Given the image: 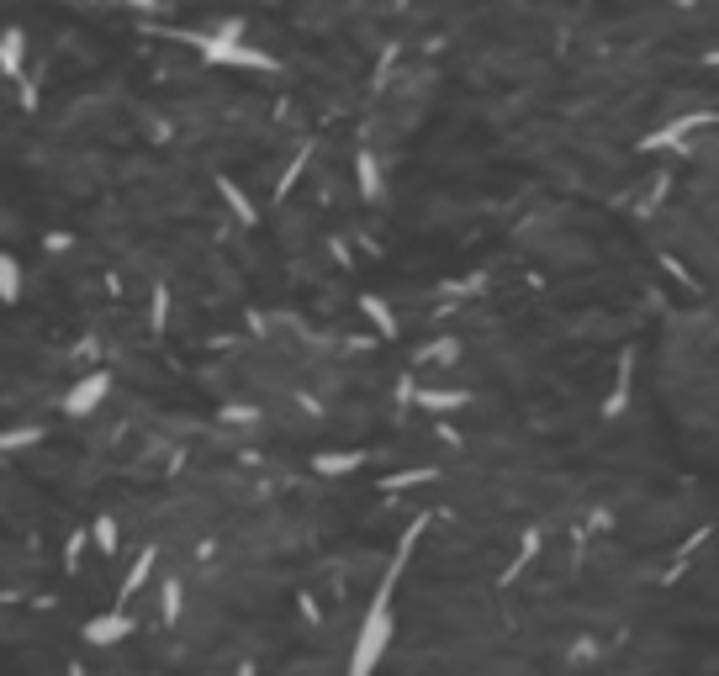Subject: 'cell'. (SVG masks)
<instances>
[{"label": "cell", "instance_id": "cell-1", "mask_svg": "<svg viewBox=\"0 0 719 676\" xmlns=\"http://www.w3.org/2000/svg\"><path fill=\"white\" fill-rule=\"evenodd\" d=\"M423 529H429V518L408 523V534H402L397 555L386 560L381 587H376V597H371V608H365V624H360V634H355V650H349V676H376V666L386 661V650H392V634H397V608H392V597H397V581H402V571H408L413 544L423 539Z\"/></svg>", "mask_w": 719, "mask_h": 676}, {"label": "cell", "instance_id": "cell-2", "mask_svg": "<svg viewBox=\"0 0 719 676\" xmlns=\"http://www.w3.org/2000/svg\"><path fill=\"white\" fill-rule=\"evenodd\" d=\"M186 43H191L207 64H223V69H275V53L249 48L244 37H223V32H186Z\"/></svg>", "mask_w": 719, "mask_h": 676}, {"label": "cell", "instance_id": "cell-3", "mask_svg": "<svg viewBox=\"0 0 719 676\" xmlns=\"http://www.w3.org/2000/svg\"><path fill=\"white\" fill-rule=\"evenodd\" d=\"M106 397H112V375H106V370H90V375H80V381L59 397V412H64V418H90V412H96Z\"/></svg>", "mask_w": 719, "mask_h": 676}, {"label": "cell", "instance_id": "cell-4", "mask_svg": "<svg viewBox=\"0 0 719 676\" xmlns=\"http://www.w3.org/2000/svg\"><path fill=\"white\" fill-rule=\"evenodd\" d=\"M709 122H714V111H682V117H672L667 127L645 133V138H640V148H645V154H667V148H677V143H688V138H693V127H709Z\"/></svg>", "mask_w": 719, "mask_h": 676}, {"label": "cell", "instance_id": "cell-5", "mask_svg": "<svg viewBox=\"0 0 719 676\" xmlns=\"http://www.w3.org/2000/svg\"><path fill=\"white\" fill-rule=\"evenodd\" d=\"M80 634H85V645H122L127 634H138V624L127 608H112V613H96Z\"/></svg>", "mask_w": 719, "mask_h": 676}, {"label": "cell", "instance_id": "cell-6", "mask_svg": "<svg viewBox=\"0 0 719 676\" xmlns=\"http://www.w3.org/2000/svg\"><path fill=\"white\" fill-rule=\"evenodd\" d=\"M154 566H159V544H143L138 550V560L127 566V576H122V587H117V608H127L133 597L149 587V576H154Z\"/></svg>", "mask_w": 719, "mask_h": 676}, {"label": "cell", "instance_id": "cell-7", "mask_svg": "<svg viewBox=\"0 0 719 676\" xmlns=\"http://www.w3.org/2000/svg\"><path fill=\"white\" fill-rule=\"evenodd\" d=\"M0 74H6V80H22L27 74V32L22 27L0 32Z\"/></svg>", "mask_w": 719, "mask_h": 676}, {"label": "cell", "instance_id": "cell-8", "mask_svg": "<svg viewBox=\"0 0 719 676\" xmlns=\"http://www.w3.org/2000/svg\"><path fill=\"white\" fill-rule=\"evenodd\" d=\"M365 465V449H318L312 455V471L318 476H349V471H360Z\"/></svg>", "mask_w": 719, "mask_h": 676}, {"label": "cell", "instance_id": "cell-9", "mask_svg": "<svg viewBox=\"0 0 719 676\" xmlns=\"http://www.w3.org/2000/svg\"><path fill=\"white\" fill-rule=\"evenodd\" d=\"M355 185H360V201H381V159L371 154V148H360L355 154Z\"/></svg>", "mask_w": 719, "mask_h": 676}, {"label": "cell", "instance_id": "cell-10", "mask_svg": "<svg viewBox=\"0 0 719 676\" xmlns=\"http://www.w3.org/2000/svg\"><path fill=\"white\" fill-rule=\"evenodd\" d=\"M217 196H223V201H228V212H233L238 222H244V228H254V222H260V212H254V201L244 196V185H238V180H228V175H217Z\"/></svg>", "mask_w": 719, "mask_h": 676}, {"label": "cell", "instance_id": "cell-11", "mask_svg": "<svg viewBox=\"0 0 719 676\" xmlns=\"http://www.w3.org/2000/svg\"><path fill=\"white\" fill-rule=\"evenodd\" d=\"M413 402L429 407V412H455L471 402V391H445V386H413Z\"/></svg>", "mask_w": 719, "mask_h": 676}, {"label": "cell", "instance_id": "cell-12", "mask_svg": "<svg viewBox=\"0 0 719 676\" xmlns=\"http://www.w3.org/2000/svg\"><path fill=\"white\" fill-rule=\"evenodd\" d=\"M22 286H27V275H22V259L0 249V302H6V307H16V302H22Z\"/></svg>", "mask_w": 719, "mask_h": 676}, {"label": "cell", "instance_id": "cell-13", "mask_svg": "<svg viewBox=\"0 0 719 676\" xmlns=\"http://www.w3.org/2000/svg\"><path fill=\"white\" fill-rule=\"evenodd\" d=\"M180 613H186V587H180L175 576L159 581V618L164 624H180Z\"/></svg>", "mask_w": 719, "mask_h": 676}, {"label": "cell", "instance_id": "cell-14", "mask_svg": "<svg viewBox=\"0 0 719 676\" xmlns=\"http://www.w3.org/2000/svg\"><path fill=\"white\" fill-rule=\"evenodd\" d=\"M85 539L96 544L101 555H117V544H122V529H117V518L112 513H96V523L85 529Z\"/></svg>", "mask_w": 719, "mask_h": 676}, {"label": "cell", "instance_id": "cell-15", "mask_svg": "<svg viewBox=\"0 0 719 676\" xmlns=\"http://www.w3.org/2000/svg\"><path fill=\"white\" fill-rule=\"evenodd\" d=\"M360 312L376 323V333H381V338H397V312L386 307L381 296H360Z\"/></svg>", "mask_w": 719, "mask_h": 676}, {"label": "cell", "instance_id": "cell-16", "mask_svg": "<svg viewBox=\"0 0 719 676\" xmlns=\"http://www.w3.org/2000/svg\"><path fill=\"white\" fill-rule=\"evenodd\" d=\"M624 407H630V360H624V365H619V381H614V397H603V418H608V423H614V418H619V412H624Z\"/></svg>", "mask_w": 719, "mask_h": 676}, {"label": "cell", "instance_id": "cell-17", "mask_svg": "<svg viewBox=\"0 0 719 676\" xmlns=\"http://www.w3.org/2000/svg\"><path fill=\"white\" fill-rule=\"evenodd\" d=\"M48 439V428L43 423H27V428H6L0 434V449H32V444H43Z\"/></svg>", "mask_w": 719, "mask_h": 676}, {"label": "cell", "instance_id": "cell-18", "mask_svg": "<svg viewBox=\"0 0 719 676\" xmlns=\"http://www.w3.org/2000/svg\"><path fill=\"white\" fill-rule=\"evenodd\" d=\"M418 360H423V365H455V360H460V338H439V344H423Z\"/></svg>", "mask_w": 719, "mask_h": 676}, {"label": "cell", "instance_id": "cell-19", "mask_svg": "<svg viewBox=\"0 0 719 676\" xmlns=\"http://www.w3.org/2000/svg\"><path fill=\"white\" fill-rule=\"evenodd\" d=\"M423 481H439V465H423V471H397V476H386V492H402V486H423Z\"/></svg>", "mask_w": 719, "mask_h": 676}, {"label": "cell", "instance_id": "cell-20", "mask_svg": "<svg viewBox=\"0 0 719 676\" xmlns=\"http://www.w3.org/2000/svg\"><path fill=\"white\" fill-rule=\"evenodd\" d=\"M164 323H170V291L154 286V296H149V328L164 333Z\"/></svg>", "mask_w": 719, "mask_h": 676}, {"label": "cell", "instance_id": "cell-21", "mask_svg": "<svg viewBox=\"0 0 719 676\" xmlns=\"http://www.w3.org/2000/svg\"><path fill=\"white\" fill-rule=\"evenodd\" d=\"M307 159H312V148H302V154H297V159H291V164H286V175H281V185H275V201H281V196H291V185H297V180H302V169H307Z\"/></svg>", "mask_w": 719, "mask_h": 676}, {"label": "cell", "instance_id": "cell-22", "mask_svg": "<svg viewBox=\"0 0 719 676\" xmlns=\"http://www.w3.org/2000/svg\"><path fill=\"white\" fill-rule=\"evenodd\" d=\"M534 555H540V529H529V534L519 539V560H513V571H519V566H529Z\"/></svg>", "mask_w": 719, "mask_h": 676}, {"label": "cell", "instance_id": "cell-23", "mask_svg": "<svg viewBox=\"0 0 719 676\" xmlns=\"http://www.w3.org/2000/svg\"><path fill=\"white\" fill-rule=\"evenodd\" d=\"M80 550H85V534L69 539V550H64V571H80Z\"/></svg>", "mask_w": 719, "mask_h": 676}, {"label": "cell", "instance_id": "cell-24", "mask_svg": "<svg viewBox=\"0 0 719 676\" xmlns=\"http://www.w3.org/2000/svg\"><path fill=\"white\" fill-rule=\"evenodd\" d=\"M223 418L228 423H260V412H254V407H223Z\"/></svg>", "mask_w": 719, "mask_h": 676}, {"label": "cell", "instance_id": "cell-25", "mask_svg": "<svg viewBox=\"0 0 719 676\" xmlns=\"http://www.w3.org/2000/svg\"><path fill=\"white\" fill-rule=\"evenodd\" d=\"M217 32H223V37H244V32H249V22H238V16H228V22H217Z\"/></svg>", "mask_w": 719, "mask_h": 676}, {"label": "cell", "instance_id": "cell-26", "mask_svg": "<svg viewBox=\"0 0 719 676\" xmlns=\"http://www.w3.org/2000/svg\"><path fill=\"white\" fill-rule=\"evenodd\" d=\"M127 6H138V11H154V0H127Z\"/></svg>", "mask_w": 719, "mask_h": 676}, {"label": "cell", "instance_id": "cell-27", "mask_svg": "<svg viewBox=\"0 0 719 676\" xmlns=\"http://www.w3.org/2000/svg\"><path fill=\"white\" fill-rule=\"evenodd\" d=\"M238 676H254V666H238Z\"/></svg>", "mask_w": 719, "mask_h": 676}, {"label": "cell", "instance_id": "cell-28", "mask_svg": "<svg viewBox=\"0 0 719 676\" xmlns=\"http://www.w3.org/2000/svg\"><path fill=\"white\" fill-rule=\"evenodd\" d=\"M402 6H408V0H402Z\"/></svg>", "mask_w": 719, "mask_h": 676}]
</instances>
